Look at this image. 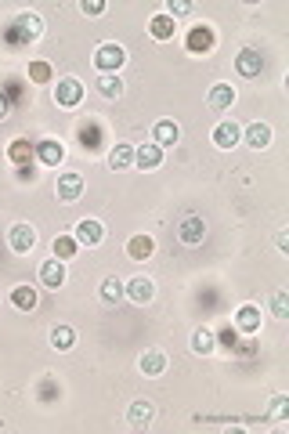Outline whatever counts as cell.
Here are the masks:
<instances>
[{"label":"cell","mask_w":289,"mask_h":434,"mask_svg":"<svg viewBox=\"0 0 289 434\" xmlns=\"http://www.w3.org/2000/svg\"><path fill=\"white\" fill-rule=\"evenodd\" d=\"M123 66H127V51L120 44H112V40L98 44V51H94V69L98 73H120Z\"/></svg>","instance_id":"6da1fadb"},{"label":"cell","mask_w":289,"mask_h":434,"mask_svg":"<svg viewBox=\"0 0 289 434\" xmlns=\"http://www.w3.org/2000/svg\"><path fill=\"white\" fill-rule=\"evenodd\" d=\"M44 36V19L36 11H22L15 22H11V40L15 44H36Z\"/></svg>","instance_id":"7a4b0ae2"},{"label":"cell","mask_w":289,"mask_h":434,"mask_svg":"<svg viewBox=\"0 0 289 434\" xmlns=\"http://www.w3.org/2000/svg\"><path fill=\"white\" fill-rule=\"evenodd\" d=\"M33 159H40L44 167H62L66 163V145L58 138H44V141L33 145Z\"/></svg>","instance_id":"3957f363"},{"label":"cell","mask_w":289,"mask_h":434,"mask_svg":"<svg viewBox=\"0 0 289 434\" xmlns=\"http://www.w3.org/2000/svg\"><path fill=\"white\" fill-rule=\"evenodd\" d=\"M54 101L62 105V108H76L83 101V84L76 76H62L54 84Z\"/></svg>","instance_id":"277c9868"},{"label":"cell","mask_w":289,"mask_h":434,"mask_svg":"<svg viewBox=\"0 0 289 434\" xmlns=\"http://www.w3.org/2000/svg\"><path fill=\"white\" fill-rule=\"evenodd\" d=\"M178 239L185 246H199L206 239V221H203V217H196V213L181 217V221H178Z\"/></svg>","instance_id":"5b68a950"},{"label":"cell","mask_w":289,"mask_h":434,"mask_svg":"<svg viewBox=\"0 0 289 434\" xmlns=\"http://www.w3.org/2000/svg\"><path fill=\"white\" fill-rule=\"evenodd\" d=\"M8 246H11L15 253H33V246H36V228L26 225V221L11 225V232H8Z\"/></svg>","instance_id":"8992f818"},{"label":"cell","mask_w":289,"mask_h":434,"mask_svg":"<svg viewBox=\"0 0 289 434\" xmlns=\"http://www.w3.org/2000/svg\"><path fill=\"white\" fill-rule=\"evenodd\" d=\"M123 297H127L131 304H152V297H156V283H152L148 276H134V279L123 286Z\"/></svg>","instance_id":"52a82bcc"},{"label":"cell","mask_w":289,"mask_h":434,"mask_svg":"<svg viewBox=\"0 0 289 434\" xmlns=\"http://www.w3.org/2000/svg\"><path fill=\"white\" fill-rule=\"evenodd\" d=\"M192 54H210L213 47H217V33H213V26H196L192 33H188V44H185Z\"/></svg>","instance_id":"ba28073f"},{"label":"cell","mask_w":289,"mask_h":434,"mask_svg":"<svg viewBox=\"0 0 289 434\" xmlns=\"http://www.w3.org/2000/svg\"><path fill=\"white\" fill-rule=\"evenodd\" d=\"M239 141H243V127H239L235 120H220V123L213 127V145H217V148L228 152V148H235Z\"/></svg>","instance_id":"9c48e42d"},{"label":"cell","mask_w":289,"mask_h":434,"mask_svg":"<svg viewBox=\"0 0 289 434\" xmlns=\"http://www.w3.org/2000/svg\"><path fill=\"white\" fill-rule=\"evenodd\" d=\"M134 167H138V171H159V167H163V148H159L156 141L134 148Z\"/></svg>","instance_id":"30bf717a"},{"label":"cell","mask_w":289,"mask_h":434,"mask_svg":"<svg viewBox=\"0 0 289 434\" xmlns=\"http://www.w3.org/2000/svg\"><path fill=\"white\" fill-rule=\"evenodd\" d=\"M235 69H239L246 80L260 76V69H264V54L253 51V47H243V51H239V59H235Z\"/></svg>","instance_id":"8fae6325"},{"label":"cell","mask_w":289,"mask_h":434,"mask_svg":"<svg viewBox=\"0 0 289 434\" xmlns=\"http://www.w3.org/2000/svg\"><path fill=\"white\" fill-rule=\"evenodd\" d=\"M83 178L80 174H62V178H58V185H54V192H58V199H62V203H76L80 196H83Z\"/></svg>","instance_id":"7c38bea8"},{"label":"cell","mask_w":289,"mask_h":434,"mask_svg":"<svg viewBox=\"0 0 289 434\" xmlns=\"http://www.w3.org/2000/svg\"><path fill=\"white\" fill-rule=\"evenodd\" d=\"M166 365H170V358H166L159 348H148V351H141V358H138V369H141L145 376H163Z\"/></svg>","instance_id":"4fadbf2b"},{"label":"cell","mask_w":289,"mask_h":434,"mask_svg":"<svg viewBox=\"0 0 289 434\" xmlns=\"http://www.w3.org/2000/svg\"><path fill=\"white\" fill-rule=\"evenodd\" d=\"M40 283H44L47 290H58V286H66V264L58 261V257L44 261V264H40Z\"/></svg>","instance_id":"5bb4252c"},{"label":"cell","mask_w":289,"mask_h":434,"mask_svg":"<svg viewBox=\"0 0 289 434\" xmlns=\"http://www.w3.org/2000/svg\"><path fill=\"white\" fill-rule=\"evenodd\" d=\"M105 239V228H101V221H94V217H83V221L76 225V243L80 246H98Z\"/></svg>","instance_id":"9a60e30c"},{"label":"cell","mask_w":289,"mask_h":434,"mask_svg":"<svg viewBox=\"0 0 289 434\" xmlns=\"http://www.w3.org/2000/svg\"><path fill=\"white\" fill-rule=\"evenodd\" d=\"M206 101H210V108L224 113V108L235 105V87H231V84H213V87H210V94H206Z\"/></svg>","instance_id":"2e32d148"},{"label":"cell","mask_w":289,"mask_h":434,"mask_svg":"<svg viewBox=\"0 0 289 434\" xmlns=\"http://www.w3.org/2000/svg\"><path fill=\"white\" fill-rule=\"evenodd\" d=\"M235 330H243V333H257L260 330V308L257 304H243L235 311Z\"/></svg>","instance_id":"e0dca14e"},{"label":"cell","mask_w":289,"mask_h":434,"mask_svg":"<svg viewBox=\"0 0 289 434\" xmlns=\"http://www.w3.org/2000/svg\"><path fill=\"white\" fill-rule=\"evenodd\" d=\"M152 416H156V409H152V402H145V398L131 402V409H127V420H131V427H134V430L148 427V423H152Z\"/></svg>","instance_id":"ac0fdd59"},{"label":"cell","mask_w":289,"mask_h":434,"mask_svg":"<svg viewBox=\"0 0 289 434\" xmlns=\"http://www.w3.org/2000/svg\"><path fill=\"white\" fill-rule=\"evenodd\" d=\"M173 33H178V22H173L166 11L163 15H152V22H148V36L152 40H173Z\"/></svg>","instance_id":"d6986e66"},{"label":"cell","mask_w":289,"mask_h":434,"mask_svg":"<svg viewBox=\"0 0 289 434\" xmlns=\"http://www.w3.org/2000/svg\"><path fill=\"white\" fill-rule=\"evenodd\" d=\"M178 138H181V127L173 123V120H159L156 127H152V141L163 148V145H178Z\"/></svg>","instance_id":"ffe728a7"},{"label":"cell","mask_w":289,"mask_h":434,"mask_svg":"<svg viewBox=\"0 0 289 434\" xmlns=\"http://www.w3.org/2000/svg\"><path fill=\"white\" fill-rule=\"evenodd\" d=\"M243 138H246V145H250V148H268V145H271V127L257 120V123L243 127Z\"/></svg>","instance_id":"44dd1931"},{"label":"cell","mask_w":289,"mask_h":434,"mask_svg":"<svg viewBox=\"0 0 289 434\" xmlns=\"http://www.w3.org/2000/svg\"><path fill=\"white\" fill-rule=\"evenodd\" d=\"M108 167H112V171H127V167H134V145H127V141L112 145V152H108Z\"/></svg>","instance_id":"7402d4cb"},{"label":"cell","mask_w":289,"mask_h":434,"mask_svg":"<svg viewBox=\"0 0 289 434\" xmlns=\"http://www.w3.org/2000/svg\"><path fill=\"white\" fill-rule=\"evenodd\" d=\"M98 94L108 98V101L120 98V94H123V80H120V73H98Z\"/></svg>","instance_id":"603a6c76"},{"label":"cell","mask_w":289,"mask_h":434,"mask_svg":"<svg viewBox=\"0 0 289 434\" xmlns=\"http://www.w3.org/2000/svg\"><path fill=\"white\" fill-rule=\"evenodd\" d=\"M98 297H101V304H108V308H116L123 301V283L116 279V276H108L101 286H98Z\"/></svg>","instance_id":"cb8c5ba5"},{"label":"cell","mask_w":289,"mask_h":434,"mask_svg":"<svg viewBox=\"0 0 289 434\" xmlns=\"http://www.w3.org/2000/svg\"><path fill=\"white\" fill-rule=\"evenodd\" d=\"M152 250H156L152 236H131V243H127L131 261H148V257H152Z\"/></svg>","instance_id":"d4e9b609"},{"label":"cell","mask_w":289,"mask_h":434,"mask_svg":"<svg viewBox=\"0 0 289 434\" xmlns=\"http://www.w3.org/2000/svg\"><path fill=\"white\" fill-rule=\"evenodd\" d=\"M8 159L15 163V167H26V163L33 159V145H29V138H15V141L8 145Z\"/></svg>","instance_id":"484cf974"},{"label":"cell","mask_w":289,"mask_h":434,"mask_svg":"<svg viewBox=\"0 0 289 434\" xmlns=\"http://www.w3.org/2000/svg\"><path fill=\"white\" fill-rule=\"evenodd\" d=\"M76 344V330H73V326H54V330H51V348L54 351H69Z\"/></svg>","instance_id":"4316f807"},{"label":"cell","mask_w":289,"mask_h":434,"mask_svg":"<svg viewBox=\"0 0 289 434\" xmlns=\"http://www.w3.org/2000/svg\"><path fill=\"white\" fill-rule=\"evenodd\" d=\"M217 348V337H213V330H206V326H199V330L192 333V351L196 355H210Z\"/></svg>","instance_id":"83f0119b"},{"label":"cell","mask_w":289,"mask_h":434,"mask_svg":"<svg viewBox=\"0 0 289 434\" xmlns=\"http://www.w3.org/2000/svg\"><path fill=\"white\" fill-rule=\"evenodd\" d=\"M11 304H15L19 311H33V308H36V290H33V286H15V290H11Z\"/></svg>","instance_id":"f1b7e54d"},{"label":"cell","mask_w":289,"mask_h":434,"mask_svg":"<svg viewBox=\"0 0 289 434\" xmlns=\"http://www.w3.org/2000/svg\"><path fill=\"white\" fill-rule=\"evenodd\" d=\"M76 250H80L76 236H58V239H54V257H58V261H69V257H76Z\"/></svg>","instance_id":"f546056e"},{"label":"cell","mask_w":289,"mask_h":434,"mask_svg":"<svg viewBox=\"0 0 289 434\" xmlns=\"http://www.w3.org/2000/svg\"><path fill=\"white\" fill-rule=\"evenodd\" d=\"M271 315H275V318H289V293H285V290H278V293L271 297Z\"/></svg>","instance_id":"4dcf8cb0"},{"label":"cell","mask_w":289,"mask_h":434,"mask_svg":"<svg viewBox=\"0 0 289 434\" xmlns=\"http://www.w3.org/2000/svg\"><path fill=\"white\" fill-rule=\"evenodd\" d=\"M29 80L33 84H47L51 80V66L47 62H29Z\"/></svg>","instance_id":"1f68e13d"},{"label":"cell","mask_w":289,"mask_h":434,"mask_svg":"<svg viewBox=\"0 0 289 434\" xmlns=\"http://www.w3.org/2000/svg\"><path fill=\"white\" fill-rule=\"evenodd\" d=\"M192 11V4H188V0H170V4H166V15L173 19V22H178L181 15H188Z\"/></svg>","instance_id":"d6a6232c"},{"label":"cell","mask_w":289,"mask_h":434,"mask_svg":"<svg viewBox=\"0 0 289 434\" xmlns=\"http://www.w3.org/2000/svg\"><path fill=\"white\" fill-rule=\"evenodd\" d=\"M285 405H289L285 395H275V398H271V420H282V416H285Z\"/></svg>","instance_id":"836d02e7"},{"label":"cell","mask_w":289,"mask_h":434,"mask_svg":"<svg viewBox=\"0 0 289 434\" xmlns=\"http://www.w3.org/2000/svg\"><path fill=\"white\" fill-rule=\"evenodd\" d=\"M105 11V0H83V15H91V19H98Z\"/></svg>","instance_id":"e575fe53"},{"label":"cell","mask_w":289,"mask_h":434,"mask_svg":"<svg viewBox=\"0 0 289 434\" xmlns=\"http://www.w3.org/2000/svg\"><path fill=\"white\" fill-rule=\"evenodd\" d=\"M40 398H44V402L54 398V380H44V384H40Z\"/></svg>","instance_id":"d590c367"},{"label":"cell","mask_w":289,"mask_h":434,"mask_svg":"<svg viewBox=\"0 0 289 434\" xmlns=\"http://www.w3.org/2000/svg\"><path fill=\"white\" fill-rule=\"evenodd\" d=\"M220 340H224V348H235V330H231V326H224V330H220Z\"/></svg>","instance_id":"8d00e7d4"},{"label":"cell","mask_w":289,"mask_h":434,"mask_svg":"<svg viewBox=\"0 0 289 434\" xmlns=\"http://www.w3.org/2000/svg\"><path fill=\"white\" fill-rule=\"evenodd\" d=\"M11 113V101H8V94H0V120H4Z\"/></svg>","instance_id":"74e56055"},{"label":"cell","mask_w":289,"mask_h":434,"mask_svg":"<svg viewBox=\"0 0 289 434\" xmlns=\"http://www.w3.org/2000/svg\"><path fill=\"white\" fill-rule=\"evenodd\" d=\"M0 430H4V420H0Z\"/></svg>","instance_id":"f35d334b"}]
</instances>
